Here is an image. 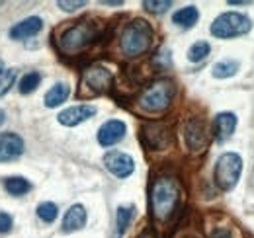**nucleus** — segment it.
Instances as JSON below:
<instances>
[{"label":"nucleus","mask_w":254,"mask_h":238,"mask_svg":"<svg viewBox=\"0 0 254 238\" xmlns=\"http://www.w3.org/2000/svg\"><path fill=\"white\" fill-rule=\"evenodd\" d=\"M239 70V62L237 60H221L213 66V76L215 78H229Z\"/></svg>","instance_id":"nucleus-20"},{"label":"nucleus","mask_w":254,"mask_h":238,"mask_svg":"<svg viewBox=\"0 0 254 238\" xmlns=\"http://www.w3.org/2000/svg\"><path fill=\"white\" fill-rule=\"evenodd\" d=\"M235 127H237V116L231 114V112H223L215 118L213 123V131H215V139L223 143L227 141L233 133H235Z\"/></svg>","instance_id":"nucleus-15"},{"label":"nucleus","mask_w":254,"mask_h":238,"mask_svg":"<svg viewBox=\"0 0 254 238\" xmlns=\"http://www.w3.org/2000/svg\"><path fill=\"white\" fill-rule=\"evenodd\" d=\"M86 209L82 205H72L64 213L63 219V231L64 233H74V231H80L84 225H86Z\"/></svg>","instance_id":"nucleus-16"},{"label":"nucleus","mask_w":254,"mask_h":238,"mask_svg":"<svg viewBox=\"0 0 254 238\" xmlns=\"http://www.w3.org/2000/svg\"><path fill=\"white\" fill-rule=\"evenodd\" d=\"M57 4H59V6L63 8V10H66V12H72V10H76V8H82V6L86 4V2H84V0H76V2H68V0H59Z\"/></svg>","instance_id":"nucleus-28"},{"label":"nucleus","mask_w":254,"mask_h":238,"mask_svg":"<svg viewBox=\"0 0 254 238\" xmlns=\"http://www.w3.org/2000/svg\"><path fill=\"white\" fill-rule=\"evenodd\" d=\"M4 119H6V114H4V112H2V110H0V125H2V123H4Z\"/></svg>","instance_id":"nucleus-31"},{"label":"nucleus","mask_w":254,"mask_h":238,"mask_svg":"<svg viewBox=\"0 0 254 238\" xmlns=\"http://www.w3.org/2000/svg\"><path fill=\"white\" fill-rule=\"evenodd\" d=\"M180 199V189L178 183L172 178H159L153 183L151 189V211L153 217L159 221H166L172 217V213L176 211Z\"/></svg>","instance_id":"nucleus-1"},{"label":"nucleus","mask_w":254,"mask_h":238,"mask_svg":"<svg viewBox=\"0 0 254 238\" xmlns=\"http://www.w3.org/2000/svg\"><path fill=\"white\" fill-rule=\"evenodd\" d=\"M174 94H176L174 82L162 78V80L153 82L149 88L141 94V98H139V106H141L145 112L159 114V112H164V110L170 106Z\"/></svg>","instance_id":"nucleus-3"},{"label":"nucleus","mask_w":254,"mask_h":238,"mask_svg":"<svg viewBox=\"0 0 254 238\" xmlns=\"http://www.w3.org/2000/svg\"><path fill=\"white\" fill-rule=\"evenodd\" d=\"M139 238H155V235H153V233H149V231H147V233H143V235H141V237Z\"/></svg>","instance_id":"nucleus-30"},{"label":"nucleus","mask_w":254,"mask_h":238,"mask_svg":"<svg viewBox=\"0 0 254 238\" xmlns=\"http://www.w3.org/2000/svg\"><path fill=\"white\" fill-rule=\"evenodd\" d=\"M197 20H199V10L195 6H186V8L178 10V12H174V16H172V22L176 26H180V28H186V30L195 26Z\"/></svg>","instance_id":"nucleus-17"},{"label":"nucleus","mask_w":254,"mask_h":238,"mask_svg":"<svg viewBox=\"0 0 254 238\" xmlns=\"http://www.w3.org/2000/svg\"><path fill=\"white\" fill-rule=\"evenodd\" d=\"M124 137H126V123L120 119L106 121L98 131V143L102 147H112V145L120 143Z\"/></svg>","instance_id":"nucleus-10"},{"label":"nucleus","mask_w":254,"mask_h":238,"mask_svg":"<svg viewBox=\"0 0 254 238\" xmlns=\"http://www.w3.org/2000/svg\"><path fill=\"white\" fill-rule=\"evenodd\" d=\"M57 215H59V209H57L55 203L45 201V203H41V205L37 207V217H39L43 223H53V221L57 219Z\"/></svg>","instance_id":"nucleus-24"},{"label":"nucleus","mask_w":254,"mask_h":238,"mask_svg":"<svg viewBox=\"0 0 254 238\" xmlns=\"http://www.w3.org/2000/svg\"><path fill=\"white\" fill-rule=\"evenodd\" d=\"M2 185H4V189H6L10 195H16V197H20V195H24V193H28V191L32 189V183L26 178H22V176L4 178Z\"/></svg>","instance_id":"nucleus-19"},{"label":"nucleus","mask_w":254,"mask_h":238,"mask_svg":"<svg viewBox=\"0 0 254 238\" xmlns=\"http://www.w3.org/2000/svg\"><path fill=\"white\" fill-rule=\"evenodd\" d=\"M4 72V62H2V59H0V74Z\"/></svg>","instance_id":"nucleus-32"},{"label":"nucleus","mask_w":254,"mask_h":238,"mask_svg":"<svg viewBox=\"0 0 254 238\" xmlns=\"http://www.w3.org/2000/svg\"><path fill=\"white\" fill-rule=\"evenodd\" d=\"M104 164H106V168H108L114 176H118V178H127V176H131L133 170H135L133 158H131L129 154H126V152H120V150L108 152V154L104 156Z\"/></svg>","instance_id":"nucleus-7"},{"label":"nucleus","mask_w":254,"mask_h":238,"mask_svg":"<svg viewBox=\"0 0 254 238\" xmlns=\"http://www.w3.org/2000/svg\"><path fill=\"white\" fill-rule=\"evenodd\" d=\"M16 80V68H8L0 74V96H4Z\"/></svg>","instance_id":"nucleus-26"},{"label":"nucleus","mask_w":254,"mask_h":238,"mask_svg":"<svg viewBox=\"0 0 254 238\" xmlns=\"http://www.w3.org/2000/svg\"><path fill=\"white\" fill-rule=\"evenodd\" d=\"M209 238H233V235H231V231H227V229H215V231L209 235Z\"/></svg>","instance_id":"nucleus-29"},{"label":"nucleus","mask_w":254,"mask_h":238,"mask_svg":"<svg viewBox=\"0 0 254 238\" xmlns=\"http://www.w3.org/2000/svg\"><path fill=\"white\" fill-rule=\"evenodd\" d=\"M143 6L149 12H153V14H162V12H166L172 6V2L170 0H145Z\"/></svg>","instance_id":"nucleus-25"},{"label":"nucleus","mask_w":254,"mask_h":238,"mask_svg":"<svg viewBox=\"0 0 254 238\" xmlns=\"http://www.w3.org/2000/svg\"><path fill=\"white\" fill-rule=\"evenodd\" d=\"M96 37V26L90 22H78L74 26H70L68 30L61 33V37L57 39V45L63 53H78L84 47H88Z\"/></svg>","instance_id":"nucleus-4"},{"label":"nucleus","mask_w":254,"mask_h":238,"mask_svg":"<svg viewBox=\"0 0 254 238\" xmlns=\"http://www.w3.org/2000/svg\"><path fill=\"white\" fill-rule=\"evenodd\" d=\"M68 94H70L68 84H66V82H57L53 88L45 94V106H47V108H57V106H61L63 102H66Z\"/></svg>","instance_id":"nucleus-18"},{"label":"nucleus","mask_w":254,"mask_h":238,"mask_svg":"<svg viewBox=\"0 0 254 238\" xmlns=\"http://www.w3.org/2000/svg\"><path fill=\"white\" fill-rule=\"evenodd\" d=\"M82 84L92 94H102L112 84V72L104 66H90L82 76Z\"/></svg>","instance_id":"nucleus-8"},{"label":"nucleus","mask_w":254,"mask_h":238,"mask_svg":"<svg viewBox=\"0 0 254 238\" xmlns=\"http://www.w3.org/2000/svg\"><path fill=\"white\" fill-rule=\"evenodd\" d=\"M96 114L94 106H74V108H68L59 114V123L64 125V127H74V125H80L82 121L90 119Z\"/></svg>","instance_id":"nucleus-12"},{"label":"nucleus","mask_w":254,"mask_h":238,"mask_svg":"<svg viewBox=\"0 0 254 238\" xmlns=\"http://www.w3.org/2000/svg\"><path fill=\"white\" fill-rule=\"evenodd\" d=\"M43 28V20L37 18V16H30L26 20H22L20 24H16L12 30H10V37L12 39H28L37 35Z\"/></svg>","instance_id":"nucleus-14"},{"label":"nucleus","mask_w":254,"mask_h":238,"mask_svg":"<svg viewBox=\"0 0 254 238\" xmlns=\"http://www.w3.org/2000/svg\"><path fill=\"white\" fill-rule=\"evenodd\" d=\"M243 172V158L237 152H225L215 164V183L223 191H229L237 185Z\"/></svg>","instance_id":"nucleus-5"},{"label":"nucleus","mask_w":254,"mask_h":238,"mask_svg":"<svg viewBox=\"0 0 254 238\" xmlns=\"http://www.w3.org/2000/svg\"><path fill=\"white\" fill-rule=\"evenodd\" d=\"M12 225H14L12 217H10L8 213H0V235L10 233V231H12Z\"/></svg>","instance_id":"nucleus-27"},{"label":"nucleus","mask_w":254,"mask_h":238,"mask_svg":"<svg viewBox=\"0 0 254 238\" xmlns=\"http://www.w3.org/2000/svg\"><path fill=\"white\" fill-rule=\"evenodd\" d=\"M133 219V207H120L118 209V238L124 237L129 223Z\"/></svg>","instance_id":"nucleus-23"},{"label":"nucleus","mask_w":254,"mask_h":238,"mask_svg":"<svg viewBox=\"0 0 254 238\" xmlns=\"http://www.w3.org/2000/svg\"><path fill=\"white\" fill-rule=\"evenodd\" d=\"M151 43H153V28L145 20H133L131 24H127L120 37V49L129 59L147 53Z\"/></svg>","instance_id":"nucleus-2"},{"label":"nucleus","mask_w":254,"mask_h":238,"mask_svg":"<svg viewBox=\"0 0 254 238\" xmlns=\"http://www.w3.org/2000/svg\"><path fill=\"white\" fill-rule=\"evenodd\" d=\"M184 139L186 145L191 152H199L205 149L207 145V133H205V125L201 119H190L184 127Z\"/></svg>","instance_id":"nucleus-9"},{"label":"nucleus","mask_w":254,"mask_h":238,"mask_svg":"<svg viewBox=\"0 0 254 238\" xmlns=\"http://www.w3.org/2000/svg\"><path fill=\"white\" fill-rule=\"evenodd\" d=\"M209 51H211V47H209L207 41H197V43H193L190 47L188 59H190L191 62H199V60H203L209 55Z\"/></svg>","instance_id":"nucleus-21"},{"label":"nucleus","mask_w":254,"mask_h":238,"mask_svg":"<svg viewBox=\"0 0 254 238\" xmlns=\"http://www.w3.org/2000/svg\"><path fill=\"white\" fill-rule=\"evenodd\" d=\"M253 28V22L239 12H225L221 16H217L211 24V33L219 39L227 37H237V35H245Z\"/></svg>","instance_id":"nucleus-6"},{"label":"nucleus","mask_w":254,"mask_h":238,"mask_svg":"<svg viewBox=\"0 0 254 238\" xmlns=\"http://www.w3.org/2000/svg\"><path fill=\"white\" fill-rule=\"evenodd\" d=\"M22 152H24V141L20 135H16V133L0 135V162L14 160V158L22 156Z\"/></svg>","instance_id":"nucleus-11"},{"label":"nucleus","mask_w":254,"mask_h":238,"mask_svg":"<svg viewBox=\"0 0 254 238\" xmlns=\"http://www.w3.org/2000/svg\"><path fill=\"white\" fill-rule=\"evenodd\" d=\"M39 82H41V74L39 72H28V74H24L22 76V80H20V94H32L33 90L39 86Z\"/></svg>","instance_id":"nucleus-22"},{"label":"nucleus","mask_w":254,"mask_h":238,"mask_svg":"<svg viewBox=\"0 0 254 238\" xmlns=\"http://www.w3.org/2000/svg\"><path fill=\"white\" fill-rule=\"evenodd\" d=\"M143 139H145V143H147L151 149L160 150L168 145V139H170V137H168V131H166L164 125L149 123V125H145V129H143Z\"/></svg>","instance_id":"nucleus-13"}]
</instances>
